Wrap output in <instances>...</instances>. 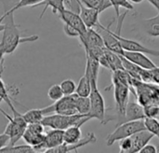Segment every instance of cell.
<instances>
[{
    "label": "cell",
    "instance_id": "cell-1",
    "mask_svg": "<svg viewBox=\"0 0 159 153\" xmlns=\"http://www.w3.org/2000/svg\"><path fill=\"white\" fill-rule=\"evenodd\" d=\"M0 22L1 57L12 54L21 43L33 42L39 38V36L36 35L22 36L20 26L16 24L14 22V12H5L1 17Z\"/></svg>",
    "mask_w": 159,
    "mask_h": 153
},
{
    "label": "cell",
    "instance_id": "cell-39",
    "mask_svg": "<svg viewBox=\"0 0 159 153\" xmlns=\"http://www.w3.org/2000/svg\"><path fill=\"white\" fill-rule=\"evenodd\" d=\"M158 151V150L157 149V147H155L152 144H147L146 146H144L142 150H141V153H157Z\"/></svg>",
    "mask_w": 159,
    "mask_h": 153
},
{
    "label": "cell",
    "instance_id": "cell-41",
    "mask_svg": "<svg viewBox=\"0 0 159 153\" xmlns=\"http://www.w3.org/2000/svg\"><path fill=\"white\" fill-rule=\"evenodd\" d=\"M148 1L152 6H154L156 7L157 12H159V0H148Z\"/></svg>",
    "mask_w": 159,
    "mask_h": 153
},
{
    "label": "cell",
    "instance_id": "cell-43",
    "mask_svg": "<svg viewBox=\"0 0 159 153\" xmlns=\"http://www.w3.org/2000/svg\"><path fill=\"white\" fill-rule=\"evenodd\" d=\"M157 120H159V115H158V116H157Z\"/></svg>",
    "mask_w": 159,
    "mask_h": 153
},
{
    "label": "cell",
    "instance_id": "cell-33",
    "mask_svg": "<svg viewBox=\"0 0 159 153\" xmlns=\"http://www.w3.org/2000/svg\"><path fill=\"white\" fill-rule=\"evenodd\" d=\"M60 85L62 89L64 95H71V94L75 93V92H76L77 85L72 79H64L61 81V83Z\"/></svg>",
    "mask_w": 159,
    "mask_h": 153
},
{
    "label": "cell",
    "instance_id": "cell-19",
    "mask_svg": "<svg viewBox=\"0 0 159 153\" xmlns=\"http://www.w3.org/2000/svg\"><path fill=\"white\" fill-rule=\"evenodd\" d=\"M101 13L94 8L86 7L85 5H81V11H80V16L87 25L88 28H93L97 26V24L100 22H99V15Z\"/></svg>",
    "mask_w": 159,
    "mask_h": 153
},
{
    "label": "cell",
    "instance_id": "cell-14",
    "mask_svg": "<svg viewBox=\"0 0 159 153\" xmlns=\"http://www.w3.org/2000/svg\"><path fill=\"white\" fill-rule=\"evenodd\" d=\"M100 64L101 65L104 66L105 68L111 70V71H116L119 69H125L123 65V62L121 59V55L105 49V51L103 55L100 58Z\"/></svg>",
    "mask_w": 159,
    "mask_h": 153
},
{
    "label": "cell",
    "instance_id": "cell-26",
    "mask_svg": "<svg viewBox=\"0 0 159 153\" xmlns=\"http://www.w3.org/2000/svg\"><path fill=\"white\" fill-rule=\"evenodd\" d=\"M45 112L43 108H35L30 109L23 114L24 120L27 122L28 124L35 123V122H42L43 119L45 118Z\"/></svg>",
    "mask_w": 159,
    "mask_h": 153
},
{
    "label": "cell",
    "instance_id": "cell-5",
    "mask_svg": "<svg viewBox=\"0 0 159 153\" xmlns=\"http://www.w3.org/2000/svg\"><path fill=\"white\" fill-rule=\"evenodd\" d=\"M112 81H113V85L115 88L114 94H115L116 114L118 116V123H119L125 115L126 108H127V106L129 104L130 86L119 81L116 78H113Z\"/></svg>",
    "mask_w": 159,
    "mask_h": 153
},
{
    "label": "cell",
    "instance_id": "cell-40",
    "mask_svg": "<svg viewBox=\"0 0 159 153\" xmlns=\"http://www.w3.org/2000/svg\"><path fill=\"white\" fill-rule=\"evenodd\" d=\"M151 75H152V81L154 83H157L159 85V67H156L151 70Z\"/></svg>",
    "mask_w": 159,
    "mask_h": 153
},
{
    "label": "cell",
    "instance_id": "cell-16",
    "mask_svg": "<svg viewBox=\"0 0 159 153\" xmlns=\"http://www.w3.org/2000/svg\"><path fill=\"white\" fill-rule=\"evenodd\" d=\"M123 56L125 58H127L128 60H129L130 62L136 64L137 65H139V66H141V67H143L144 69L152 70V69L157 67L156 64L149 57H147L145 53L138 52V51L125 50Z\"/></svg>",
    "mask_w": 159,
    "mask_h": 153
},
{
    "label": "cell",
    "instance_id": "cell-31",
    "mask_svg": "<svg viewBox=\"0 0 159 153\" xmlns=\"http://www.w3.org/2000/svg\"><path fill=\"white\" fill-rule=\"evenodd\" d=\"M112 5L116 10V19H118L120 17V13H119V8L120 7H124L127 10H135L134 7L132 6L131 2L129 0H111Z\"/></svg>",
    "mask_w": 159,
    "mask_h": 153
},
{
    "label": "cell",
    "instance_id": "cell-22",
    "mask_svg": "<svg viewBox=\"0 0 159 153\" xmlns=\"http://www.w3.org/2000/svg\"><path fill=\"white\" fill-rule=\"evenodd\" d=\"M38 6H44V8L39 16V19L41 20L43 15L45 14L46 10L48 9V7H51L52 8V12L54 14L56 13H60L62 10L65 9V6H64V0H44L42 3H40Z\"/></svg>",
    "mask_w": 159,
    "mask_h": 153
},
{
    "label": "cell",
    "instance_id": "cell-24",
    "mask_svg": "<svg viewBox=\"0 0 159 153\" xmlns=\"http://www.w3.org/2000/svg\"><path fill=\"white\" fill-rule=\"evenodd\" d=\"M45 136H46V134H37V133H34V132L26 129L22 138L26 142V144H29L34 148V147L41 145L44 142Z\"/></svg>",
    "mask_w": 159,
    "mask_h": 153
},
{
    "label": "cell",
    "instance_id": "cell-23",
    "mask_svg": "<svg viewBox=\"0 0 159 153\" xmlns=\"http://www.w3.org/2000/svg\"><path fill=\"white\" fill-rule=\"evenodd\" d=\"M91 90H92V85L90 79L88 78L86 74H84L79 79L75 93L81 97H89L91 93Z\"/></svg>",
    "mask_w": 159,
    "mask_h": 153
},
{
    "label": "cell",
    "instance_id": "cell-7",
    "mask_svg": "<svg viewBox=\"0 0 159 153\" xmlns=\"http://www.w3.org/2000/svg\"><path fill=\"white\" fill-rule=\"evenodd\" d=\"M92 90L89 94L90 99V111L89 116L92 119H97L102 123H105V102L104 99L98 89V82L91 81Z\"/></svg>",
    "mask_w": 159,
    "mask_h": 153
},
{
    "label": "cell",
    "instance_id": "cell-37",
    "mask_svg": "<svg viewBox=\"0 0 159 153\" xmlns=\"http://www.w3.org/2000/svg\"><path fill=\"white\" fill-rule=\"evenodd\" d=\"M63 31L66 34V36H71V37H79L80 36L79 32L75 28H74L73 26H71L67 23H63Z\"/></svg>",
    "mask_w": 159,
    "mask_h": 153
},
{
    "label": "cell",
    "instance_id": "cell-42",
    "mask_svg": "<svg viewBox=\"0 0 159 153\" xmlns=\"http://www.w3.org/2000/svg\"><path fill=\"white\" fill-rule=\"evenodd\" d=\"M131 3H134V4H141L142 2H143L144 0H129Z\"/></svg>",
    "mask_w": 159,
    "mask_h": 153
},
{
    "label": "cell",
    "instance_id": "cell-34",
    "mask_svg": "<svg viewBox=\"0 0 159 153\" xmlns=\"http://www.w3.org/2000/svg\"><path fill=\"white\" fill-rule=\"evenodd\" d=\"M144 122L147 130L153 133L154 136L158 137L159 139V120L157 118H145Z\"/></svg>",
    "mask_w": 159,
    "mask_h": 153
},
{
    "label": "cell",
    "instance_id": "cell-8",
    "mask_svg": "<svg viewBox=\"0 0 159 153\" xmlns=\"http://www.w3.org/2000/svg\"><path fill=\"white\" fill-rule=\"evenodd\" d=\"M96 27H97V31L102 35V36L104 40L106 49L123 56L125 50L123 49L120 40L115 35V32H112L110 30V25L108 27H104L103 25L101 24V22H99Z\"/></svg>",
    "mask_w": 159,
    "mask_h": 153
},
{
    "label": "cell",
    "instance_id": "cell-12",
    "mask_svg": "<svg viewBox=\"0 0 159 153\" xmlns=\"http://www.w3.org/2000/svg\"><path fill=\"white\" fill-rule=\"evenodd\" d=\"M115 35L120 40V42L122 44V47H123V49L125 50L138 51V52H143V53H145V54H149V55L159 57V50H157L149 49L146 46L143 45L142 43H140V42H138L136 40H132V39L123 37L120 34H118L116 32H115Z\"/></svg>",
    "mask_w": 159,
    "mask_h": 153
},
{
    "label": "cell",
    "instance_id": "cell-35",
    "mask_svg": "<svg viewBox=\"0 0 159 153\" xmlns=\"http://www.w3.org/2000/svg\"><path fill=\"white\" fill-rule=\"evenodd\" d=\"M146 118H157L159 115V105H148L144 107Z\"/></svg>",
    "mask_w": 159,
    "mask_h": 153
},
{
    "label": "cell",
    "instance_id": "cell-36",
    "mask_svg": "<svg viewBox=\"0 0 159 153\" xmlns=\"http://www.w3.org/2000/svg\"><path fill=\"white\" fill-rule=\"evenodd\" d=\"M132 149V139L131 137H126L120 142V151L121 152L130 153Z\"/></svg>",
    "mask_w": 159,
    "mask_h": 153
},
{
    "label": "cell",
    "instance_id": "cell-30",
    "mask_svg": "<svg viewBox=\"0 0 159 153\" xmlns=\"http://www.w3.org/2000/svg\"><path fill=\"white\" fill-rule=\"evenodd\" d=\"M1 100L2 101H5L7 103V105L10 108L11 111L13 112V115L15 114H18L19 112L16 110V108H14V106L11 102V98L8 94V89L7 87V85L5 84L4 80L1 79Z\"/></svg>",
    "mask_w": 159,
    "mask_h": 153
},
{
    "label": "cell",
    "instance_id": "cell-11",
    "mask_svg": "<svg viewBox=\"0 0 159 153\" xmlns=\"http://www.w3.org/2000/svg\"><path fill=\"white\" fill-rule=\"evenodd\" d=\"M59 17L63 22V23H67V24L73 26L74 28H75L79 32L80 36H84L88 32L89 28L83 22L80 14L65 8L64 10H62L61 12L59 13Z\"/></svg>",
    "mask_w": 159,
    "mask_h": 153
},
{
    "label": "cell",
    "instance_id": "cell-25",
    "mask_svg": "<svg viewBox=\"0 0 159 153\" xmlns=\"http://www.w3.org/2000/svg\"><path fill=\"white\" fill-rule=\"evenodd\" d=\"M86 7L97 9L100 13L113 7L111 0H80Z\"/></svg>",
    "mask_w": 159,
    "mask_h": 153
},
{
    "label": "cell",
    "instance_id": "cell-29",
    "mask_svg": "<svg viewBox=\"0 0 159 153\" xmlns=\"http://www.w3.org/2000/svg\"><path fill=\"white\" fill-rule=\"evenodd\" d=\"M48 96L53 102H57V101L61 100L64 96V93L62 92L61 85H59V84L52 85L48 91Z\"/></svg>",
    "mask_w": 159,
    "mask_h": 153
},
{
    "label": "cell",
    "instance_id": "cell-27",
    "mask_svg": "<svg viewBox=\"0 0 159 153\" xmlns=\"http://www.w3.org/2000/svg\"><path fill=\"white\" fill-rule=\"evenodd\" d=\"M0 152L5 153H30V152H36L34 148L29 144L27 145H19V146H7L5 148L0 149Z\"/></svg>",
    "mask_w": 159,
    "mask_h": 153
},
{
    "label": "cell",
    "instance_id": "cell-3",
    "mask_svg": "<svg viewBox=\"0 0 159 153\" xmlns=\"http://www.w3.org/2000/svg\"><path fill=\"white\" fill-rule=\"evenodd\" d=\"M146 125L144 120H138V121H131L123 122L118 124L116 130L107 136L106 137V145L112 146L116 141H121L126 137H130L136 133L146 130Z\"/></svg>",
    "mask_w": 159,
    "mask_h": 153
},
{
    "label": "cell",
    "instance_id": "cell-21",
    "mask_svg": "<svg viewBox=\"0 0 159 153\" xmlns=\"http://www.w3.org/2000/svg\"><path fill=\"white\" fill-rule=\"evenodd\" d=\"M81 126L78 125H73L69 128L64 130V143L66 144H75L77 143L79 140H81Z\"/></svg>",
    "mask_w": 159,
    "mask_h": 153
},
{
    "label": "cell",
    "instance_id": "cell-15",
    "mask_svg": "<svg viewBox=\"0 0 159 153\" xmlns=\"http://www.w3.org/2000/svg\"><path fill=\"white\" fill-rule=\"evenodd\" d=\"M145 118H146V115H145V111H144V107L140 103L129 102L127 106L125 115H124L122 121L118 124H121V123L127 122H131V121L144 120Z\"/></svg>",
    "mask_w": 159,
    "mask_h": 153
},
{
    "label": "cell",
    "instance_id": "cell-13",
    "mask_svg": "<svg viewBox=\"0 0 159 153\" xmlns=\"http://www.w3.org/2000/svg\"><path fill=\"white\" fill-rule=\"evenodd\" d=\"M97 141V137L95 136L94 133H89L88 134V136L86 137H84L83 139L79 140L77 143L75 144H66L63 143L62 145L54 148V149H50L48 150L47 152H77L79 148H82L86 145H89V144H93Z\"/></svg>",
    "mask_w": 159,
    "mask_h": 153
},
{
    "label": "cell",
    "instance_id": "cell-20",
    "mask_svg": "<svg viewBox=\"0 0 159 153\" xmlns=\"http://www.w3.org/2000/svg\"><path fill=\"white\" fill-rule=\"evenodd\" d=\"M100 66H101V64H100L99 60H97L93 57H90V56H87V64H86L85 74L90 79V82L91 81L98 82Z\"/></svg>",
    "mask_w": 159,
    "mask_h": 153
},
{
    "label": "cell",
    "instance_id": "cell-2",
    "mask_svg": "<svg viewBox=\"0 0 159 153\" xmlns=\"http://www.w3.org/2000/svg\"><path fill=\"white\" fill-rule=\"evenodd\" d=\"M89 115L83 114H73V115H63L59 113H52L46 115L42 121L45 127H49L51 129H61L65 130L73 125L82 126L84 123L91 120Z\"/></svg>",
    "mask_w": 159,
    "mask_h": 153
},
{
    "label": "cell",
    "instance_id": "cell-38",
    "mask_svg": "<svg viewBox=\"0 0 159 153\" xmlns=\"http://www.w3.org/2000/svg\"><path fill=\"white\" fill-rule=\"evenodd\" d=\"M10 144V136L7 133H3L0 136V149L5 148Z\"/></svg>",
    "mask_w": 159,
    "mask_h": 153
},
{
    "label": "cell",
    "instance_id": "cell-18",
    "mask_svg": "<svg viewBox=\"0 0 159 153\" xmlns=\"http://www.w3.org/2000/svg\"><path fill=\"white\" fill-rule=\"evenodd\" d=\"M142 31L149 37H158L159 36V12L153 18L144 19L141 21L140 25Z\"/></svg>",
    "mask_w": 159,
    "mask_h": 153
},
{
    "label": "cell",
    "instance_id": "cell-6",
    "mask_svg": "<svg viewBox=\"0 0 159 153\" xmlns=\"http://www.w3.org/2000/svg\"><path fill=\"white\" fill-rule=\"evenodd\" d=\"M78 94L74 93L71 95H64L61 100L54 102L53 105L48 106L44 109L45 115H49L52 113H59L63 115H73L78 113L76 110V101Z\"/></svg>",
    "mask_w": 159,
    "mask_h": 153
},
{
    "label": "cell",
    "instance_id": "cell-4",
    "mask_svg": "<svg viewBox=\"0 0 159 153\" xmlns=\"http://www.w3.org/2000/svg\"><path fill=\"white\" fill-rule=\"evenodd\" d=\"M1 112L8 120V123L6 127L5 133H7L10 136V144L8 146H13L20 138L23 137V135L27 129L28 123L24 120L23 114L18 113V114L13 115V117L11 118L3 109H1Z\"/></svg>",
    "mask_w": 159,
    "mask_h": 153
},
{
    "label": "cell",
    "instance_id": "cell-28",
    "mask_svg": "<svg viewBox=\"0 0 159 153\" xmlns=\"http://www.w3.org/2000/svg\"><path fill=\"white\" fill-rule=\"evenodd\" d=\"M76 110L79 114L89 115L90 111V99L89 97L78 96L76 101Z\"/></svg>",
    "mask_w": 159,
    "mask_h": 153
},
{
    "label": "cell",
    "instance_id": "cell-32",
    "mask_svg": "<svg viewBox=\"0 0 159 153\" xmlns=\"http://www.w3.org/2000/svg\"><path fill=\"white\" fill-rule=\"evenodd\" d=\"M44 0H20L18 3H16L11 8H9L8 10L5 11V12H14L21 7H33V6H38L40 3H42Z\"/></svg>",
    "mask_w": 159,
    "mask_h": 153
},
{
    "label": "cell",
    "instance_id": "cell-17",
    "mask_svg": "<svg viewBox=\"0 0 159 153\" xmlns=\"http://www.w3.org/2000/svg\"><path fill=\"white\" fill-rule=\"evenodd\" d=\"M154 136H155L154 134L147 129L140 131L135 135H133L132 136H130L132 139V149L130 151V153L140 152L141 150L144 146H146L149 143V141L153 139Z\"/></svg>",
    "mask_w": 159,
    "mask_h": 153
},
{
    "label": "cell",
    "instance_id": "cell-9",
    "mask_svg": "<svg viewBox=\"0 0 159 153\" xmlns=\"http://www.w3.org/2000/svg\"><path fill=\"white\" fill-rule=\"evenodd\" d=\"M64 143V130L61 129H52L46 133L44 142L34 147L36 152H47L50 149L57 148Z\"/></svg>",
    "mask_w": 159,
    "mask_h": 153
},
{
    "label": "cell",
    "instance_id": "cell-10",
    "mask_svg": "<svg viewBox=\"0 0 159 153\" xmlns=\"http://www.w3.org/2000/svg\"><path fill=\"white\" fill-rule=\"evenodd\" d=\"M79 40L85 48L86 52L92 49H106L102 35L93 28H89L84 36H79Z\"/></svg>",
    "mask_w": 159,
    "mask_h": 153
}]
</instances>
